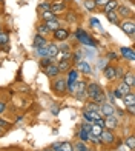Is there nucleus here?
Masks as SVG:
<instances>
[{
    "instance_id": "ea45409f",
    "label": "nucleus",
    "mask_w": 135,
    "mask_h": 151,
    "mask_svg": "<svg viewBox=\"0 0 135 151\" xmlns=\"http://www.w3.org/2000/svg\"><path fill=\"white\" fill-rule=\"evenodd\" d=\"M36 52H37L38 57H46V52H48V45L40 46V48H36Z\"/></svg>"
},
{
    "instance_id": "bb28decb",
    "label": "nucleus",
    "mask_w": 135,
    "mask_h": 151,
    "mask_svg": "<svg viewBox=\"0 0 135 151\" xmlns=\"http://www.w3.org/2000/svg\"><path fill=\"white\" fill-rule=\"evenodd\" d=\"M123 102H124V106H129V105H135V94H134V91H131L129 94H126V96H123Z\"/></svg>"
},
{
    "instance_id": "c9c22d12",
    "label": "nucleus",
    "mask_w": 135,
    "mask_h": 151,
    "mask_svg": "<svg viewBox=\"0 0 135 151\" xmlns=\"http://www.w3.org/2000/svg\"><path fill=\"white\" fill-rule=\"evenodd\" d=\"M58 46V51H62V52H72V46L68 43V42H60Z\"/></svg>"
},
{
    "instance_id": "0e129e2a",
    "label": "nucleus",
    "mask_w": 135,
    "mask_h": 151,
    "mask_svg": "<svg viewBox=\"0 0 135 151\" xmlns=\"http://www.w3.org/2000/svg\"><path fill=\"white\" fill-rule=\"evenodd\" d=\"M0 32H2V25H0Z\"/></svg>"
},
{
    "instance_id": "a19ab883",
    "label": "nucleus",
    "mask_w": 135,
    "mask_h": 151,
    "mask_svg": "<svg viewBox=\"0 0 135 151\" xmlns=\"http://www.w3.org/2000/svg\"><path fill=\"white\" fill-rule=\"evenodd\" d=\"M78 140L87 143V140H89V133H86V131H83V129H80V131H78Z\"/></svg>"
},
{
    "instance_id": "473e14b6",
    "label": "nucleus",
    "mask_w": 135,
    "mask_h": 151,
    "mask_svg": "<svg viewBox=\"0 0 135 151\" xmlns=\"http://www.w3.org/2000/svg\"><path fill=\"white\" fill-rule=\"evenodd\" d=\"M72 147H74V151H89L87 143L86 142H82V140H77L75 145H72Z\"/></svg>"
},
{
    "instance_id": "bf43d9fd",
    "label": "nucleus",
    "mask_w": 135,
    "mask_h": 151,
    "mask_svg": "<svg viewBox=\"0 0 135 151\" xmlns=\"http://www.w3.org/2000/svg\"><path fill=\"white\" fill-rule=\"evenodd\" d=\"M106 66H107V60H101L100 63H98V68H100V70H104Z\"/></svg>"
},
{
    "instance_id": "603ef678",
    "label": "nucleus",
    "mask_w": 135,
    "mask_h": 151,
    "mask_svg": "<svg viewBox=\"0 0 135 151\" xmlns=\"http://www.w3.org/2000/svg\"><path fill=\"white\" fill-rule=\"evenodd\" d=\"M9 125H11V123H9L8 120H5V119L0 117V127H2V128H8Z\"/></svg>"
},
{
    "instance_id": "c756f323",
    "label": "nucleus",
    "mask_w": 135,
    "mask_h": 151,
    "mask_svg": "<svg viewBox=\"0 0 135 151\" xmlns=\"http://www.w3.org/2000/svg\"><path fill=\"white\" fill-rule=\"evenodd\" d=\"M106 17H107V20H109V22L111 23H114V25H120V22H121V20H120V17L117 16V12L115 11H112V12H107V14H106Z\"/></svg>"
},
{
    "instance_id": "e2e57ef3",
    "label": "nucleus",
    "mask_w": 135,
    "mask_h": 151,
    "mask_svg": "<svg viewBox=\"0 0 135 151\" xmlns=\"http://www.w3.org/2000/svg\"><path fill=\"white\" fill-rule=\"evenodd\" d=\"M63 2H66V3H68V2H71V0H63Z\"/></svg>"
},
{
    "instance_id": "412c9836",
    "label": "nucleus",
    "mask_w": 135,
    "mask_h": 151,
    "mask_svg": "<svg viewBox=\"0 0 135 151\" xmlns=\"http://www.w3.org/2000/svg\"><path fill=\"white\" fill-rule=\"evenodd\" d=\"M117 6H118V0H109V2H107L103 8V12L104 14H107V12H112V11H115L117 9Z\"/></svg>"
},
{
    "instance_id": "4be33fe9",
    "label": "nucleus",
    "mask_w": 135,
    "mask_h": 151,
    "mask_svg": "<svg viewBox=\"0 0 135 151\" xmlns=\"http://www.w3.org/2000/svg\"><path fill=\"white\" fill-rule=\"evenodd\" d=\"M57 54H58V46H57V43H49V42H48V52H46V57L55 59Z\"/></svg>"
},
{
    "instance_id": "9b49d317",
    "label": "nucleus",
    "mask_w": 135,
    "mask_h": 151,
    "mask_svg": "<svg viewBox=\"0 0 135 151\" xmlns=\"http://www.w3.org/2000/svg\"><path fill=\"white\" fill-rule=\"evenodd\" d=\"M115 113H117V108L114 106L112 104L100 105V114H103L104 117H107V116H115Z\"/></svg>"
},
{
    "instance_id": "72a5a7b5",
    "label": "nucleus",
    "mask_w": 135,
    "mask_h": 151,
    "mask_svg": "<svg viewBox=\"0 0 135 151\" xmlns=\"http://www.w3.org/2000/svg\"><path fill=\"white\" fill-rule=\"evenodd\" d=\"M85 109L86 111H100V105H97L92 100H87V104L85 105Z\"/></svg>"
},
{
    "instance_id": "49530a36",
    "label": "nucleus",
    "mask_w": 135,
    "mask_h": 151,
    "mask_svg": "<svg viewBox=\"0 0 135 151\" xmlns=\"http://www.w3.org/2000/svg\"><path fill=\"white\" fill-rule=\"evenodd\" d=\"M123 76H124V70L121 66H115V79H123Z\"/></svg>"
},
{
    "instance_id": "5701e85b",
    "label": "nucleus",
    "mask_w": 135,
    "mask_h": 151,
    "mask_svg": "<svg viewBox=\"0 0 135 151\" xmlns=\"http://www.w3.org/2000/svg\"><path fill=\"white\" fill-rule=\"evenodd\" d=\"M66 14H65V20L66 22H69V23H75L78 22V12L75 11H65Z\"/></svg>"
},
{
    "instance_id": "4c0bfd02",
    "label": "nucleus",
    "mask_w": 135,
    "mask_h": 151,
    "mask_svg": "<svg viewBox=\"0 0 135 151\" xmlns=\"http://www.w3.org/2000/svg\"><path fill=\"white\" fill-rule=\"evenodd\" d=\"M85 8L87 9V11H95L97 9V5H95V2L94 0H85Z\"/></svg>"
},
{
    "instance_id": "6ab92c4d",
    "label": "nucleus",
    "mask_w": 135,
    "mask_h": 151,
    "mask_svg": "<svg viewBox=\"0 0 135 151\" xmlns=\"http://www.w3.org/2000/svg\"><path fill=\"white\" fill-rule=\"evenodd\" d=\"M121 80H123L127 86H131V88H134V86H135V76H134V73H132V71L124 73V76H123V79H121Z\"/></svg>"
},
{
    "instance_id": "a18cd8bd",
    "label": "nucleus",
    "mask_w": 135,
    "mask_h": 151,
    "mask_svg": "<svg viewBox=\"0 0 135 151\" xmlns=\"http://www.w3.org/2000/svg\"><path fill=\"white\" fill-rule=\"evenodd\" d=\"M91 128H92L91 122H83L82 125H80V129H83V131H86V133H91Z\"/></svg>"
},
{
    "instance_id": "39448f33",
    "label": "nucleus",
    "mask_w": 135,
    "mask_h": 151,
    "mask_svg": "<svg viewBox=\"0 0 135 151\" xmlns=\"http://www.w3.org/2000/svg\"><path fill=\"white\" fill-rule=\"evenodd\" d=\"M115 133L112 131V129H107V128H103V131L100 134V139H101V143H104V145H112L114 142H115Z\"/></svg>"
},
{
    "instance_id": "7c9ffc66",
    "label": "nucleus",
    "mask_w": 135,
    "mask_h": 151,
    "mask_svg": "<svg viewBox=\"0 0 135 151\" xmlns=\"http://www.w3.org/2000/svg\"><path fill=\"white\" fill-rule=\"evenodd\" d=\"M37 34H40V36H43V37H46V36H49V29L46 28V25L43 23V22H40L38 25H37Z\"/></svg>"
},
{
    "instance_id": "e433bc0d",
    "label": "nucleus",
    "mask_w": 135,
    "mask_h": 151,
    "mask_svg": "<svg viewBox=\"0 0 135 151\" xmlns=\"http://www.w3.org/2000/svg\"><path fill=\"white\" fill-rule=\"evenodd\" d=\"M83 57V51H80V50H77L75 52H72V63H77V62H80V60H83L82 59Z\"/></svg>"
},
{
    "instance_id": "09e8293b",
    "label": "nucleus",
    "mask_w": 135,
    "mask_h": 151,
    "mask_svg": "<svg viewBox=\"0 0 135 151\" xmlns=\"http://www.w3.org/2000/svg\"><path fill=\"white\" fill-rule=\"evenodd\" d=\"M51 150L52 151H60V150H62V142H54L51 145Z\"/></svg>"
},
{
    "instance_id": "052dcab7",
    "label": "nucleus",
    "mask_w": 135,
    "mask_h": 151,
    "mask_svg": "<svg viewBox=\"0 0 135 151\" xmlns=\"http://www.w3.org/2000/svg\"><path fill=\"white\" fill-rule=\"evenodd\" d=\"M5 133H6V128H2V127H0V137H2Z\"/></svg>"
},
{
    "instance_id": "2f4dec72",
    "label": "nucleus",
    "mask_w": 135,
    "mask_h": 151,
    "mask_svg": "<svg viewBox=\"0 0 135 151\" xmlns=\"http://www.w3.org/2000/svg\"><path fill=\"white\" fill-rule=\"evenodd\" d=\"M52 63H54V59H51V57H40V59H38V65L42 66V70L48 68V66L52 65Z\"/></svg>"
},
{
    "instance_id": "cd10ccee",
    "label": "nucleus",
    "mask_w": 135,
    "mask_h": 151,
    "mask_svg": "<svg viewBox=\"0 0 135 151\" xmlns=\"http://www.w3.org/2000/svg\"><path fill=\"white\" fill-rule=\"evenodd\" d=\"M115 88L120 91V94H121V96H126V94H129V93L132 91V88H131V86H127L123 80H121L120 83H118V86H115Z\"/></svg>"
},
{
    "instance_id": "79ce46f5",
    "label": "nucleus",
    "mask_w": 135,
    "mask_h": 151,
    "mask_svg": "<svg viewBox=\"0 0 135 151\" xmlns=\"http://www.w3.org/2000/svg\"><path fill=\"white\" fill-rule=\"evenodd\" d=\"M124 143H126V145L129 147L131 150H135V136H129V137L124 140Z\"/></svg>"
},
{
    "instance_id": "2eb2a0df",
    "label": "nucleus",
    "mask_w": 135,
    "mask_h": 151,
    "mask_svg": "<svg viewBox=\"0 0 135 151\" xmlns=\"http://www.w3.org/2000/svg\"><path fill=\"white\" fill-rule=\"evenodd\" d=\"M101 117V114H100V111H83V119L86 120V122H95L97 119H100Z\"/></svg>"
},
{
    "instance_id": "9d476101",
    "label": "nucleus",
    "mask_w": 135,
    "mask_h": 151,
    "mask_svg": "<svg viewBox=\"0 0 135 151\" xmlns=\"http://www.w3.org/2000/svg\"><path fill=\"white\" fill-rule=\"evenodd\" d=\"M66 74H68V76H66V83H68V86H72V85L78 80V74H80V73L77 71V68L72 66Z\"/></svg>"
},
{
    "instance_id": "6e6d98bb",
    "label": "nucleus",
    "mask_w": 135,
    "mask_h": 151,
    "mask_svg": "<svg viewBox=\"0 0 135 151\" xmlns=\"http://www.w3.org/2000/svg\"><path fill=\"white\" fill-rule=\"evenodd\" d=\"M106 59H107V60H115V59H117V54H115V52H107V54H106Z\"/></svg>"
},
{
    "instance_id": "338daca9",
    "label": "nucleus",
    "mask_w": 135,
    "mask_h": 151,
    "mask_svg": "<svg viewBox=\"0 0 135 151\" xmlns=\"http://www.w3.org/2000/svg\"><path fill=\"white\" fill-rule=\"evenodd\" d=\"M60 151H62V150H60Z\"/></svg>"
},
{
    "instance_id": "864d4df0",
    "label": "nucleus",
    "mask_w": 135,
    "mask_h": 151,
    "mask_svg": "<svg viewBox=\"0 0 135 151\" xmlns=\"http://www.w3.org/2000/svg\"><path fill=\"white\" fill-rule=\"evenodd\" d=\"M6 111V102L5 100H0V114H3Z\"/></svg>"
},
{
    "instance_id": "1a4fd4ad",
    "label": "nucleus",
    "mask_w": 135,
    "mask_h": 151,
    "mask_svg": "<svg viewBox=\"0 0 135 151\" xmlns=\"http://www.w3.org/2000/svg\"><path fill=\"white\" fill-rule=\"evenodd\" d=\"M103 120H104V128L112 129V131H114V129H117L118 125H120L117 116H107V117H103Z\"/></svg>"
},
{
    "instance_id": "680f3d73",
    "label": "nucleus",
    "mask_w": 135,
    "mask_h": 151,
    "mask_svg": "<svg viewBox=\"0 0 135 151\" xmlns=\"http://www.w3.org/2000/svg\"><path fill=\"white\" fill-rule=\"evenodd\" d=\"M43 151H52V150H51V147H49V148H45Z\"/></svg>"
},
{
    "instance_id": "4468645a",
    "label": "nucleus",
    "mask_w": 135,
    "mask_h": 151,
    "mask_svg": "<svg viewBox=\"0 0 135 151\" xmlns=\"http://www.w3.org/2000/svg\"><path fill=\"white\" fill-rule=\"evenodd\" d=\"M77 71L78 73H83V74H91V71H92V68H91V63H87L86 60H80V62H77Z\"/></svg>"
},
{
    "instance_id": "58836bf2",
    "label": "nucleus",
    "mask_w": 135,
    "mask_h": 151,
    "mask_svg": "<svg viewBox=\"0 0 135 151\" xmlns=\"http://www.w3.org/2000/svg\"><path fill=\"white\" fill-rule=\"evenodd\" d=\"M101 131H103V127H100V125H95V123H92V128H91V133L92 136H100Z\"/></svg>"
},
{
    "instance_id": "f257e3e1",
    "label": "nucleus",
    "mask_w": 135,
    "mask_h": 151,
    "mask_svg": "<svg viewBox=\"0 0 135 151\" xmlns=\"http://www.w3.org/2000/svg\"><path fill=\"white\" fill-rule=\"evenodd\" d=\"M51 90H52V93L55 96H58V97L66 96V90H68L66 77L58 76V77H55V79H51Z\"/></svg>"
},
{
    "instance_id": "20e7f679",
    "label": "nucleus",
    "mask_w": 135,
    "mask_h": 151,
    "mask_svg": "<svg viewBox=\"0 0 135 151\" xmlns=\"http://www.w3.org/2000/svg\"><path fill=\"white\" fill-rule=\"evenodd\" d=\"M100 91H103V88H101V86L97 83V82H91V83H86V90H85V93H86V97L89 99V100H92Z\"/></svg>"
},
{
    "instance_id": "13d9d810",
    "label": "nucleus",
    "mask_w": 135,
    "mask_h": 151,
    "mask_svg": "<svg viewBox=\"0 0 135 151\" xmlns=\"http://www.w3.org/2000/svg\"><path fill=\"white\" fill-rule=\"evenodd\" d=\"M112 94H114V97H115V99H121V97H123V96L120 94V91L117 90V88H114V91H112Z\"/></svg>"
},
{
    "instance_id": "c03bdc74",
    "label": "nucleus",
    "mask_w": 135,
    "mask_h": 151,
    "mask_svg": "<svg viewBox=\"0 0 135 151\" xmlns=\"http://www.w3.org/2000/svg\"><path fill=\"white\" fill-rule=\"evenodd\" d=\"M62 151H74V147L71 142H62Z\"/></svg>"
},
{
    "instance_id": "de8ad7c7",
    "label": "nucleus",
    "mask_w": 135,
    "mask_h": 151,
    "mask_svg": "<svg viewBox=\"0 0 135 151\" xmlns=\"http://www.w3.org/2000/svg\"><path fill=\"white\" fill-rule=\"evenodd\" d=\"M104 93H106V100H109L107 104H112V105H114L115 97H114V94H112V90H107V91H104Z\"/></svg>"
},
{
    "instance_id": "423d86ee",
    "label": "nucleus",
    "mask_w": 135,
    "mask_h": 151,
    "mask_svg": "<svg viewBox=\"0 0 135 151\" xmlns=\"http://www.w3.org/2000/svg\"><path fill=\"white\" fill-rule=\"evenodd\" d=\"M69 29L68 28H63V26H60L58 29H55L52 32V37L54 40H57V42H68V39H69Z\"/></svg>"
},
{
    "instance_id": "b1692460",
    "label": "nucleus",
    "mask_w": 135,
    "mask_h": 151,
    "mask_svg": "<svg viewBox=\"0 0 135 151\" xmlns=\"http://www.w3.org/2000/svg\"><path fill=\"white\" fill-rule=\"evenodd\" d=\"M72 90H74V94L85 93V90H86V82H85V80H77L75 83L72 85Z\"/></svg>"
},
{
    "instance_id": "3c124183",
    "label": "nucleus",
    "mask_w": 135,
    "mask_h": 151,
    "mask_svg": "<svg viewBox=\"0 0 135 151\" xmlns=\"http://www.w3.org/2000/svg\"><path fill=\"white\" fill-rule=\"evenodd\" d=\"M95 2V5H97V8H103V6L109 2V0H94Z\"/></svg>"
},
{
    "instance_id": "a878e982",
    "label": "nucleus",
    "mask_w": 135,
    "mask_h": 151,
    "mask_svg": "<svg viewBox=\"0 0 135 151\" xmlns=\"http://www.w3.org/2000/svg\"><path fill=\"white\" fill-rule=\"evenodd\" d=\"M92 102H95L97 105H103V104H107V100H106V93H104V90L103 91H100L95 97L92 99Z\"/></svg>"
},
{
    "instance_id": "aec40b11",
    "label": "nucleus",
    "mask_w": 135,
    "mask_h": 151,
    "mask_svg": "<svg viewBox=\"0 0 135 151\" xmlns=\"http://www.w3.org/2000/svg\"><path fill=\"white\" fill-rule=\"evenodd\" d=\"M43 23L46 25V28L49 29V32H54L55 29L60 28V20H58V17H57V19H52V20H48V22H43Z\"/></svg>"
},
{
    "instance_id": "4d7b16f0",
    "label": "nucleus",
    "mask_w": 135,
    "mask_h": 151,
    "mask_svg": "<svg viewBox=\"0 0 135 151\" xmlns=\"http://www.w3.org/2000/svg\"><path fill=\"white\" fill-rule=\"evenodd\" d=\"M126 109H127V113H129L131 116H134V114H135V105H129V106H126Z\"/></svg>"
},
{
    "instance_id": "dca6fc26",
    "label": "nucleus",
    "mask_w": 135,
    "mask_h": 151,
    "mask_svg": "<svg viewBox=\"0 0 135 151\" xmlns=\"http://www.w3.org/2000/svg\"><path fill=\"white\" fill-rule=\"evenodd\" d=\"M55 65H57V68L60 70V73H68L74 66L72 60H60V62H57Z\"/></svg>"
},
{
    "instance_id": "69168bd1",
    "label": "nucleus",
    "mask_w": 135,
    "mask_h": 151,
    "mask_svg": "<svg viewBox=\"0 0 135 151\" xmlns=\"http://www.w3.org/2000/svg\"><path fill=\"white\" fill-rule=\"evenodd\" d=\"M0 50H2V46H0Z\"/></svg>"
},
{
    "instance_id": "c85d7f7f",
    "label": "nucleus",
    "mask_w": 135,
    "mask_h": 151,
    "mask_svg": "<svg viewBox=\"0 0 135 151\" xmlns=\"http://www.w3.org/2000/svg\"><path fill=\"white\" fill-rule=\"evenodd\" d=\"M8 42H9V36L6 32H0V46L2 50H8Z\"/></svg>"
},
{
    "instance_id": "ddd939ff",
    "label": "nucleus",
    "mask_w": 135,
    "mask_h": 151,
    "mask_svg": "<svg viewBox=\"0 0 135 151\" xmlns=\"http://www.w3.org/2000/svg\"><path fill=\"white\" fill-rule=\"evenodd\" d=\"M120 52H121V56H123V59L129 60V62H134V60H135V51H134V48L121 46V48H120Z\"/></svg>"
},
{
    "instance_id": "5fc2aeb1",
    "label": "nucleus",
    "mask_w": 135,
    "mask_h": 151,
    "mask_svg": "<svg viewBox=\"0 0 135 151\" xmlns=\"http://www.w3.org/2000/svg\"><path fill=\"white\" fill-rule=\"evenodd\" d=\"M74 96H75V99H78V100L87 99V97H86V93H77V94H74Z\"/></svg>"
},
{
    "instance_id": "6e6552de",
    "label": "nucleus",
    "mask_w": 135,
    "mask_h": 151,
    "mask_svg": "<svg viewBox=\"0 0 135 151\" xmlns=\"http://www.w3.org/2000/svg\"><path fill=\"white\" fill-rule=\"evenodd\" d=\"M51 11L54 14H57V12H65V11H68V5L63 0H54V2H51Z\"/></svg>"
},
{
    "instance_id": "7ed1b4c3",
    "label": "nucleus",
    "mask_w": 135,
    "mask_h": 151,
    "mask_svg": "<svg viewBox=\"0 0 135 151\" xmlns=\"http://www.w3.org/2000/svg\"><path fill=\"white\" fill-rule=\"evenodd\" d=\"M75 39L78 40L80 43H83V45H89V46H95L97 43L92 40V37L89 36L87 32H85L82 28H78L77 31H75Z\"/></svg>"
},
{
    "instance_id": "37998d69",
    "label": "nucleus",
    "mask_w": 135,
    "mask_h": 151,
    "mask_svg": "<svg viewBox=\"0 0 135 151\" xmlns=\"http://www.w3.org/2000/svg\"><path fill=\"white\" fill-rule=\"evenodd\" d=\"M87 142L94 143V145H100L101 139H100V136H92V134H89V140H87Z\"/></svg>"
},
{
    "instance_id": "f8f14e48",
    "label": "nucleus",
    "mask_w": 135,
    "mask_h": 151,
    "mask_svg": "<svg viewBox=\"0 0 135 151\" xmlns=\"http://www.w3.org/2000/svg\"><path fill=\"white\" fill-rule=\"evenodd\" d=\"M43 73H45V76H48L49 79H55V77H58V76H62V73H60V70L57 68L55 63H52L48 68H45Z\"/></svg>"
},
{
    "instance_id": "a211bd4d",
    "label": "nucleus",
    "mask_w": 135,
    "mask_h": 151,
    "mask_svg": "<svg viewBox=\"0 0 135 151\" xmlns=\"http://www.w3.org/2000/svg\"><path fill=\"white\" fill-rule=\"evenodd\" d=\"M45 45H48V40H46L43 36H40V34H36V36H34V40H32V46L40 48V46H45Z\"/></svg>"
},
{
    "instance_id": "393cba45",
    "label": "nucleus",
    "mask_w": 135,
    "mask_h": 151,
    "mask_svg": "<svg viewBox=\"0 0 135 151\" xmlns=\"http://www.w3.org/2000/svg\"><path fill=\"white\" fill-rule=\"evenodd\" d=\"M38 17H40V22H48V20L57 19V14H54L52 11H45V12H40Z\"/></svg>"
},
{
    "instance_id": "f3484780",
    "label": "nucleus",
    "mask_w": 135,
    "mask_h": 151,
    "mask_svg": "<svg viewBox=\"0 0 135 151\" xmlns=\"http://www.w3.org/2000/svg\"><path fill=\"white\" fill-rule=\"evenodd\" d=\"M103 76L106 80H115V66L114 65H107L103 70Z\"/></svg>"
},
{
    "instance_id": "f03ea898",
    "label": "nucleus",
    "mask_w": 135,
    "mask_h": 151,
    "mask_svg": "<svg viewBox=\"0 0 135 151\" xmlns=\"http://www.w3.org/2000/svg\"><path fill=\"white\" fill-rule=\"evenodd\" d=\"M120 28L124 34H127L131 39H134V34H135V22L134 19H124L123 22H120Z\"/></svg>"
},
{
    "instance_id": "f704fd0d",
    "label": "nucleus",
    "mask_w": 135,
    "mask_h": 151,
    "mask_svg": "<svg viewBox=\"0 0 135 151\" xmlns=\"http://www.w3.org/2000/svg\"><path fill=\"white\" fill-rule=\"evenodd\" d=\"M45 11H51V2H42L37 6V12H45Z\"/></svg>"
},
{
    "instance_id": "8fccbe9b",
    "label": "nucleus",
    "mask_w": 135,
    "mask_h": 151,
    "mask_svg": "<svg viewBox=\"0 0 135 151\" xmlns=\"http://www.w3.org/2000/svg\"><path fill=\"white\" fill-rule=\"evenodd\" d=\"M91 25H92L95 29H101V23L98 22L97 19H91Z\"/></svg>"
},
{
    "instance_id": "0eeeda50",
    "label": "nucleus",
    "mask_w": 135,
    "mask_h": 151,
    "mask_svg": "<svg viewBox=\"0 0 135 151\" xmlns=\"http://www.w3.org/2000/svg\"><path fill=\"white\" fill-rule=\"evenodd\" d=\"M115 12H117V16L121 17V19H134L132 9L129 8V6H126V5H118Z\"/></svg>"
}]
</instances>
